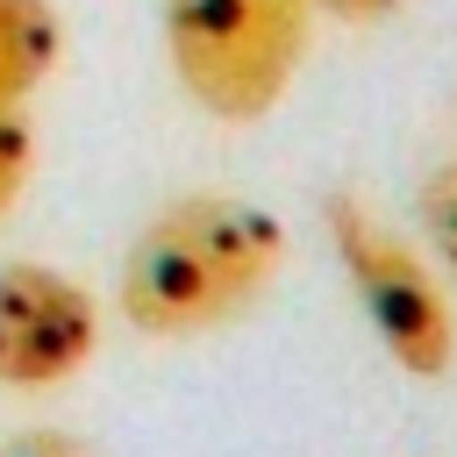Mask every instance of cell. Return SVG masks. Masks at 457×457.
Wrapping results in <instances>:
<instances>
[{
	"mask_svg": "<svg viewBox=\"0 0 457 457\" xmlns=\"http://www.w3.org/2000/svg\"><path fill=\"white\" fill-rule=\"evenodd\" d=\"M29 171H36V129L21 100H0V214H14V200L29 193Z\"/></svg>",
	"mask_w": 457,
	"mask_h": 457,
	"instance_id": "7",
	"label": "cell"
},
{
	"mask_svg": "<svg viewBox=\"0 0 457 457\" xmlns=\"http://www.w3.org/2000/svg\"><path fill=\"white\" fill-rule=\"evenodd\" d=\"M321 14H336V21H350V29H371V21H386V14H400L407 0H314Z\"/></svg>",
	"mask_w": 457,
	"mask_h": 457,
	"instance_id": "9",
	"label": "cell"
},
{
	"mask_svg": "<svg viewBox=\"0 0 457 457\" xmlns=\"http://www.w3.org/2000/svg\"><path fill=\"white\" fill-rule=\"evenodd\" d=\"M414 214H421V236H428L436 264L457 278V164H436V171L421 179V200H414Z\"/></svg>",
	"mask_w": 457,
	"mask_h": 457,
	"instance_id": "6",
	"label": "cell"
},
{
	"mask_svg": "<svg viewBox=\"0 0 457 457\" xmlns=\"http://www.w3.org/2000/svg\"><path fill=\"white\" fill-rule=\"evenodd\" d=\"M307 29H314V0H164L157 7L171 79L200 114L236 129L264 121L286 100L307 57Z\"/></svg>",
	"mask_w": 457,
	"mask_h": 457,
	"instance_id": "2",
	"label": "cell"
},
{
	"mask_svg": "<svg viewBox=\"0 0 457 457\" xmlns=\"http://www.w3.org/2000/svg\"><path fill=\"white\" fill-rule=\"evenodd\" d=\"M100 350L93 293L57 264H0V386L43 393L64 386Z\"/></svg>",
	"mask_w": 457,
	"mask_h": 457,
	"instance_id": "4",
	"label": "cell"
},
{
	"mask_svg": "<svg viewBox=\"0 0 457 457\" xmlns=\"http://www.w3.org/2000/svg\"><path fill=\"white\" fill-rule=\"evenodd\" d=\"M0 457H93V450L79 436H64V428H21V436L0 443Z\"/></svg>",
	"mask_w": 457,
	"mask_h": 457,
	"instance_id": "8",
	"label": "cell"
},
{
	"mask_svg": "<svg viewBox=\"0 0 457 457\" xmlns=\"http://www.w3.org/2000/svg\"><path fill=\"white\" fill-rule=\"evenodd\" d=\"M64 57V21L50 0H0V100H29Z\"/></svg>",
	"mask_w": 457,
	"mask_h": 457,
	"instance_id": "5",
	"label": "cell"
},
{
	"mask_svg": "<svg viewBox=\"0 0 457 457\" xmlns=\"http://www.w3.org/2000/svg\"><path fill=\"white\" fill-rule=\"evenodd\" d=\"M321 221H328L336 264H343L357 307L371 314L386 357L407 378H443L457 364V314H450V293H443L436 264L407 236H393L357 193H328Z\"/></svg>",
	"mask_w": 457,
	"mask_h": 457,
	"instance_id": "3",
	"label": "cell"
},
{
	"mask_svg": "<svg viewBox=\"0 0 457 457\" xmlns=\"http://www.w3.org/2000/svg\"><path fill=\"white\" fill-rule=\"evenodd\" d=\"M286 264V228L257 200L186 193L157 207L114 278L121 321L136 336H207L243 321Z\"/></svg>",
	"mask_w": 457,
	"mask_h": 457,
	"instance_id": "1",
	"label": "cell"
}]
</instances>
